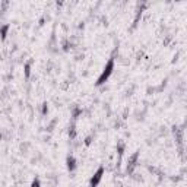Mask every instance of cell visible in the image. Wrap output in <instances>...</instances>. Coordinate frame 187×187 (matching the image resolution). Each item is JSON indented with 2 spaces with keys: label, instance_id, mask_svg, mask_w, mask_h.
<instances>
[{
  "label": "cell",
  "instance_id": "obj_1",
  "mask_svg": "<svg viewBox=\"0 0 187 187\" xmlns=\"http://www.w3.org/2000/svg\"><path fill=\"white\" fill-rule=\"evenodd\" d=\"M113 70H114V59H110V60H108V63H107L105 67H104V70H102V73L99 75V78H98V81H96V86L104 85V83L108 81V78L111 76Z\"/></svg>",
  "mask_w": 187,
  "mask_h": 187
},
{
  "label": "cell",
  "instance_id": "obj_2",
  "mask_svg": "<svg viewBox=\"0 0 187 187\" xmlns=\"http://www.w3.org/2000/svg\"><path fill=\"white\" fill-rule=\"evenodd\" d=\"M102 176H104V168H102V167H99V168L96 170V172L94 174V177L91 178L89 184H91L92 187L98 186V184H99V181H101V178H102Z\"/></svg>",
  "mask_w": 187,
  "mask_h": 187
},
{
  "label": "cell",
  "instance_id": "obj_3",
  "mask_svg": "<svg viewBox=\"0 0 187 187\" xmlns=\"http://www.w3.org/2000/svg\"><path fill=\"white\" fill-rule=\"evenodd\" d=\"M67 170L69 171H75V168H76V159H75L73 156H67Z\"/></svg>",
  "mask_w": 187,
  "mask_h": 187
},
{
  "label": "cell",
  "instance_id": "obj_4",
  "mask_svg": "<svg viewBox=\"0 0 187 187\" xmlns=\"http://www.w3.org/2000/svg\"><path fill=\"white\" fill-rule=\"evenodd\" d=\"M136 159H138V154H134V155L132 156V159H130V165L127 167V170H129V171H132V170H133V167L136 165V164H134V162H136Z\"/></svg>",
  "mask_w": 187,
  "mask_h": 187
},
{
  "label": "cell",
  "instance_id": "obj_5",
  "mask_svg": "<svg viewBox=\"0 0 187 187\" xmlns=\"http://www.w3.org/2000/svg\"><path fill=\"white\" fill-rule=\"evenodd\" d=\"M7 31H9V25H3V27H2V40H6Z\"/></svg>",
  "mask_w": 187,
  "mask_h": 187
},
{
  "label": "cell",
  "instance_id": "obj_6",
  "mask_svg": "<svg viewBox=\"0 0 187 187\" xmlns=\"http://www.w3.org/2000/svg\"><path fill=\"white\" fill-rule=\"evenodd\" d=\"M29 75H31V66L27 63L25 65V78H29Z\"/></svg>",
  "mask_w": 187,
  "mask_h": 187
},
{
  "label": "cell",
  "instance_id": "obj_7",
  "mask_svg": "<svg viewBox=\"0 0 187 187\" xmlns=\"http://www.w3.org/2000/svg\"><path fill=\"white\" fill-rule=\"evenodd\" d=\"M47 111H48V107H47V104H44V107H43V114H47Z\"/></svg>",
  "mask_w": 187,
  "mask_h": 187
},
{
  "label": "cell",
  "instance_id": "obj_8",
  "mask_svg": "<svg viewBox=\"0 0 187 187\" xmlns=\"http://www.w3.org/2000/svg\"><path fill=\"white\" fill-rule=\"evenodd\" d=\"M31 184H32V186H37V187H38V186H40V181H38V180H34V181H32Z\"/></svg>",
  "mask_w": 187,
  "mask_h": 187
},
{
  "label": "cell",
  "instance_id": "obj_9",
  "mask_svg": "<svg viewBox=\"0 0 187 187\" xmlns=\"http://www.w3.org/2000/svg\"><path fill=\"white\" fill-rule=\"evenodd\" d=\"M59 5H60V6L63 5V0H57V6H59Z\"/></svg>",
  "mask_w": 187,
  "mask_h": 187
}]
</instances>
